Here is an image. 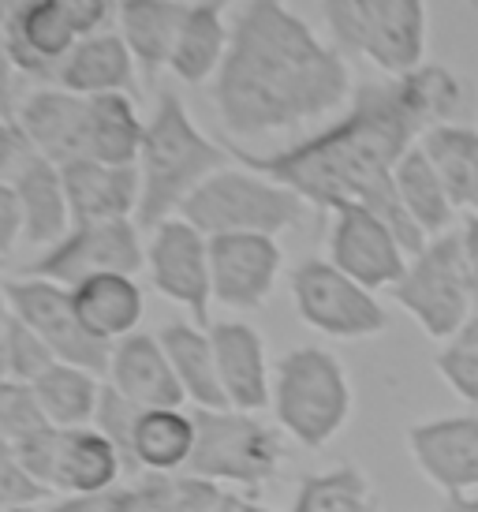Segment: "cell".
<instances>
[{"mask_svg":"<svg viewBox=\"0 0 478 512\" xmlns=\"http://www.w3.org/2000/svg\"><path fill=\"white\" fill-rule=\"evenodd\" d=\"M352 68L284 0H247L213 79V105L228 135L262 139L303 128L352 101Z\"/></svg>","mask_w":478,"mask_h":512,"instance_id":"6da1fadb","label":"cell"},{"mask_svg":"<svg viewBox=\"0 0 478 512\" xmlns=\"http://www.w3.org/2000/svg\"><path fill=\"white\" fill-rule=\"evenodd\" d=\"M422 124L408 109L396 79L355 86L348 113L325 131L277 154H239L247 169L296 191L307 206L340 210L366 206L404 240L415 258L426 247V236L411 225L396 199V165L411 146H419Z\"/></svg>","mask_w":478,"mask_h":512,"instance_id":"7a4b0ae2","label":"cell"},{"mask_svg":"<svg viewBox=\"0 0 478 512\" xmlns=\"http://www.w3.org/2000/svg\"><path fill=\"white\" fill-rule=\"evenodd\" d=\"M135 169L142 180L135 221H139V228L154 232L161 221L180 217L183 202L191 199L213 172L228 169V154L210 135H202L180 94L161 90L154 116L146 120V139H142V154Z\"/></svg>","mask_w":478,"mask_h":512,"instance_id":"3957f363","label":"cell"},{"mask_svg":"<svg viewBox=\"0 0 478 512\" xmlns=\"http://www.w3.org/2000/svg\"><path fill=\"white\" fill-rule=\"evenodd\" d=\"M273 415L284 438L303 449H325L344 434L355 412L348 370L329 348H292L273 367Z\"/></svg>","mask_w":478,"mask_h":512,"instance_id":"277c9868","label":"cell"},{"mask_svg":"<svg viewBox=\"0 0 478 512\" xmlns=\"http://www.w3.org/2000/svg\"><path fill=\"white\" fill-rule=\"evenodd\" d=\"M202 236H281L303 225L307 202L254 169H221L180 210Z\"/></svg>","mask_w":478,"mask_h":512,"instance_id":"5b68a950","label":"cell"},{"mask_svg":"<svg viewBox=\"0 0 478 512\" xmlns=\"http://www.w3.org/2000/svg\"><path fill=\"white\" fill-rule=\"evenodd\" d=\"M322 15L337 49L359 53L389 79H400L426 64V0H322Z\"/></svg>","mask_w":478,"mask_h":512,"instance_id":"8992f818","label":"cell"},{"mask_svg":"<svg viewBox=\"0 0 478 512\" xmlns=\"http://www.w3.org/2000/svg\"><path fill=\"white\" fill-rule=\"evenodd\" d=\"M195 456L183 475H198L210 483L258 494L284 468V430L262 423L251 412H202L195 408Z\"/></svg>","mask_w":478,"mask_h":512,"instance_id":"52a82bcc","label":"cell"},{"mask_svg":"<svg viewBox=\"0 0 478 512\" xmlns=\"http://www.w3.org/2000/svg\"><path fill=\"white\" fill-rule=\"evenodd\" d=\"M396 307L415 318V326L430 341H456L475 314V299L467 288L464 255H460V232L452 228L422 247L408 262V273L389 288Z\"/></svg>","mask_w":478,"mask_h":512,"instance_id":"ba28073f","label":"cell"},{"mask_svg":"<svg viewBox=\"0 0 478 512\" xmlns=\"http://www.w3.org/2000/svg\"><path fill=\"white\" fill-rule=\"evenodd\" d=\"M292 303L299 322L329 341H370L389 329V311L378 296L329 258H307L292 270Z\"/></svg>","mask_w":478,"mask_h":512,"instance_id":"9c48e42d","label":"cell"},{"mask_svg":"<svg viewBox=\"0 0 478 512\" xmlns=\"http://www.w3.org/2000/svg\"><path fill=\"white\" fill-rule=\"evenodd\" d=\"M142 266H146V243L139 221H98V225H75L57 247L42 251V258H34L23 273L60 288H75L105 273L135 277Z\"/></svg>","mask_w":478,"mask_h":512,"instance_id":"30bf717a","label":"cell"},{"mask_svg":"<svg viewBox=\"0 0 478 512\" xmlns=\"http://www.w3.org/2000/svg\"><path fill=\"white\" fill-rule=\"evenodd\" d=\"M4 299L12 314L23 322L27 329H34L60 363H71V367L94 370V374H105L109 370V356H113V344L98 341L90 329L83 326V318L75 311V299H71V288H60L53 281H42V277H15V281H4L0 285Z\"/></svg>","mask_w":478,"mask_h":512,"instance_id":"8fae6325","label":"cell"},{"mask_svg":"<svg viewBox=\"0 0 478 512\" xmlns=\"http://www.w3.org/2000/svg\"><path fill=\"white\" fill-rule=\"evenodd\" d=\"M146 270H150V285L161 296L191 314L195 326L210 329V236H202L183 217L161 221L146 243Z\"/></svg>","mask_w":478,"mask_h":512,"instance_id":"7c38bea8","label":"cell"},{"mask_svg":"<svg viewBox=\"0 0 478 512\" xmlns=\"http://www.w3.org/2000/svg\"><path fill=\"white\" fill-rule=\"evenodd\" d=\"M329 262L344 270L370 292L393 288L408 273V247L366 206H340L333 210L329 228Z\"/></svg>","mask_w":478,"mask_h":512,"instance_id":"4fadbf2b","label":"cell"},{"mask_svg":"<svg viewBox=\"0 0 478 512\" xmlns=\"http://www.w3.org/2000/svg\"><path fill=\"white\" fill-rule=\"evenodd\" d=\"M284 251L273 236H213L210 277L213 303L232 311H258L277 292Z\"/></svg>","mask_w":478,"mask_h":512,"instance_id":"5bb4252c","label":"cell"},{"mask_svg":"<svg viewBox=\"0 0 478 512\" xmlns=\"http://www.w3.org/2000/svg\"><path fill=\"white\" fill-rule=\"evenodd\" d=\"M408 453L445 498L478 494V415H441L408 427Z\"/></svg>","mask_w":478,"mask_h":512,"instance_id":"9a60e30c","label":"cell"},{"mask_svg":"<svg viewBox=\"0 0 478 512\" xmlns=\"http://www.w3.org/2000/svg\"><path fill=\"white\" fill-rule=\"evenodd\" d=\"M217 378L232 412L258 415L273 400V374L262 333L251 322H213L210 326Z\"/></svg>","mask_w":478,"mask_h":512,"instance_id":"2e32d148","label":"cell"},{"mask_svg":"<svg viewBox=\"0 0 478 512\" xmlns=\"http://www.w3.org/2000/svg\"><path fill=\"white\" fill-rule=\"evenodd\" d=\"M0 34H4L15 72L30 75V79H60L64 60L83 42L49 0H19V8Z\"/></svg>","mask_w":478,"mask_h":512,"instance_id":"e0dca14e","label":"cell"},{"mask_svg":"<svg viewBox=\"0 0 478 512\" xmlns=\"http://www.w3.org/2000/svg\"><path fill=\"white\" fill-rule=\"evenodd\" d=\"M68 191L71 221L98 225V221H135L142 199V180L135 165H105L94 157H79L60 169Z\"/></svg>","mask_w":478,"mask_h":512,"instance_id":"ac0fdd59","label":"cell"},{"mask_svg":"<svg viewBox=\"0 0 478 512\" xmlns=\"http://www.w3.org/2000/svg\"><path fill=\"white\" fill-rule=\"evenodd\" d=\"M15 120L27 128L30 143L53 165H71L86 157V120H90V98H79L64 86H45L19 101Z\"/></svg>","mask_w":478,"mask_h":512,"instance_id":"d6986e66","label":"cell"},{"mask_svg":"<svg viewBox=\"0 0 478 512\" xmlns=\"http://www.w3.org/2000/svg\"><path fill=\"white\" fill-rule=\"evenodd\" d=\"M105 378L120 397L139 404L142 412L183 408V400H187L180 378H176V370L161 348V337H150V333H131L120 344H113Z\"/></svg>","mask_w":478,"mask_h":512,"instance_id":"ffe728a7","label":"cell"},{"mask_svg":"<svg viewBox=\"0 0 478 512\" xmlns=\"http://www.w3.org/2000/svg\"><path fill=\"white\" fill-rule=\"evenodd\" d=\"M187 12L191 8L180 0H120V12H116L120 30L116 34L124 38V45L135 57V68L146 79H157L172 64Z\"/></svg>","mask_w":478,"mask_h":512,"instance_id":"44dd1931","label":"cell"},{"mask_svg":"<svg viewBox=\"0 0 478 512\" xmlns=\"http://www.w3.org/2000/svg\"><path fill=\"white\" fill-rule=\"evenodd\" d=\"M400 94L408 101V109L422 124V135L430 128H445V124H475L478 116V94L471 79L456 75L445 64H419L415 72L396 79Z\"/></svg>","mask_w":478,"mask_h":512,"instance_id":"7402d4cb","label":"cell"},{"mask_svg":"<svg viewBox=\"0 0 478 512\" xmlns=\"http://www.w3.org/2000/svg\"><path fill=\"white\" fill-rule=\"evenodd\" d=\"M124 460L116 453V445L101 430L75 427L60 430V453L53 468V490L68 494H109L124 479Z\"/></svg>","mask_w":478,"mask_h":512,"instance_id":"603a6c76","label":"cell"},{"mask_svg":"<svg viewBox=\"0 0 478 512\" xmlns=\"http://www.w3.org/2000/svg\"><path fill=\"white\" fill-rule=\"evenodd\" d=\"M135 57L120 34H94L71 49L57 83L79 98H101V94H135Z\"/></svg>","mask_w":478,"mask_h":512,"instance_id":"cb8c5ba5","label":"cell"},{"mask_svg":"<svg viewBox=\"0 0 478 512\" xmlns=\"http://www.w3.org/2000/svg\"><path fill=\"white\" fill-rule=\"evenodd\" d=\"M71 299H75L83 326L105 344H120L124 337L139 333V322L146 314V296H142L139 281L127 273L90 277L71 288Z\"/></svg>","mask_w":478,"mask_h":512,"instance_id":"d4e9b609","label":"cell"},{"mask_svg":"<svg viewBox=\"0 0 478 512\" xmlns=\"http://www.w3.org/2000/svg\"><path fill=\"white\" fill-rule=\"evenodd\" d=\"M161 348L169 356L172 370L183 385V397L191 400L202 412H225L228 400L217 378V356H213L210 329L195 322H169L157 333Z\"/></svg>","mask_w":478,"mask_h":512,"instance_id":"484cf974","label":"cell"},{"mask_svg":"<svg viewBox=\"0 0 478 512\" xmlns=\"http://www.w3.org/2000/svg\"><path fill=\"white\" fill-rule=\"evenodd\" d=\"M232 0H202L183 19L180 42L172 53L169 72L187 86H202L206 79H217L221 64L232 45V27L225 23V8Z\"/></svg>","mask_w":478,"mask_h":512,"instance_id":"4316f807","label":"cell"},{"mask_svg":"<svg viewBox=\"0 0 478 512\" xmlns=\"http://www.w3.org/2000/svg\"><path fill=\"white\" fill-rule=\"evenodd\" d=\"M15 195H19V206H23V243H30V247L49 251L75 228L64 176H60V165H53V161L42 157L15 184Z\"/></svg>","mask_w":478,"mask_h":512,"instance_id":"83f0119b","label":"cell"},{"mask_svg":"<svg viewBox=\"0 0 478 512\" xmlns=\"http://www.w3.org/2000/svg\"><path fill=\"white\" fill-rule=\"evenodd\" d=\"M195 412L150 408L135 427V464L142 475H183L195 456Z\"/></svg>","mask_w":478,"mask_h":512,"instance_id":"f1b7e54d","label":"cell"},{"mask_svg":"<svg viewBox=\"0 0 478 512\" xmlns=\"http://www.w3.org/2000/svg\"><path fill=\"white\" fill-rule=\"evenodd\" d=\"M146 120L131 94H101L90 98L86 120V157L105 165H139Z\"/></svg>","mask_w":478,"mask_h":512,"instance_id":"f546056e","label":"cell"},{"mask_svg":"<svg viewBox=\"0 0 478 512\" xmlns=\"http://www.w3.org/2000/svg\"><path fill=\"white\" fill-rule=\"evenodd\" d=\"M396 199L404 206V214L411 217V225L419 228L426 240H437L452 232L456 221V202L449 199V191L441 184L437 169L430 165V157L422 154V146H411L404 161L396 165Z\"/></svg>","mask_w":478,"mask_h":512,"instance_id":"4dcf8cb0","label":"cell"},{"mask_svg":"<svg viewBox=\"0 0 478 512\" xmlns=\"http://www.w3.org/2000/svg\"><path fill=\"white\" fill-rule=\"evenodd\" d=\"M441 184L456 202V210H478V128L475 124H445L430 128L419 139Z\"/></svg>","mask_w":478,"mask_h":512,"instance_id":"1f68e13d","label":"cell"},{"mask_svg":"<svg viewBox=\"0 0 478 512\" xmlns=\"http://www.w3.org/2000/svg\"><path fill=\"white\" fill-rule=\"evenodd\" d=\"M105 385L98 382L94 370L71 367V363H57L53 370H45L38 382L30 385L34 404L49 427L75 430L90 427L94 412H98V400Z\"/></svg>","mask_w":478,"mask_h":512,"instance_id":"d6a6232c","label":"cell"},{"mask_svg":"<svg viewBox=\"0 0 478 512\" xmlns=\"http://www.w3.org/2000/svg\"><path fill=\"white\" fill-rule=\"evenodd\" d=\"M378 490L359 464H337L299 479L288 512H378Z\"/></svg>","mask_w":478,"mask_h":512,"instance_id":"836d02e7","label":"cell"},{"mask_svg":"<svg viewBox=\"0 0 478 512\" xmlns=\"http://www.w3.org/2000/svg\"><path fill=\"white\" fill-rule=\"evenodd\" d=\"M139 415H142L139 404H131L127 397H120L113 385L105 382L101 400H98V412H94V423H90V427L101 430L105 438L113 441L120 460H124L127 475L139 471V464H135V427H139Z\"/></svg>","mask_w":478,"mask_h":512,"instance_id":"e575fe53","label":"cell"},{"mask_svg":"<svg viewBox=\"0 0 478 512\" xmlns=\"http://www.w3.org/2000/svg\"><path fill=\"white\" fill-rule=\"evenodd\" d=\"M109 512H180L176 475H142L109 490Z\"/></svg>","mask_w":478,"mask_h":512,"instance_id":"d590c367","label":"cell"},{"mask_svg":"<svg viewBox=\"0 0 478 512\" xmlns=\"http://www.w3.org/2000/svg\"><path fill=\"white\" fill-rule=\"evenodd\" d=\"M4 352H8V378L19 385H34L45 370H53L60 363V359L53 356V348H49L34 329L23 326L19 318H15L12 329H8Z\"/></svg>","mask_w":478,"mask_h":512,"instance_id":"8d00e7d4","label":"cell"},{"mask_svg":"<svg viewBox=\"0 0 478 512\" xmlns=\"http://www.w3.org/2000/svg\"><path fill=\"white\" fill-rule=\"evenodd\" d=\"M434 367L456 397H464L467 404H478V341H471V337L449 341L437 352Z\"/></svg>","mask_w":478,"mask_h":512,"instance_id":"74e56055","label":"cell"},{"mask_svg":"<svg viewBox=\"0 0 478 512\" xmlns=\"http://www.w3.org/2000/svg\"><path fill=\"white\" fill-rule=\"evenodd\" d=\"M49 494V486H42L15 453V445L0 434V509H27Z\"/></svg>","mask_w":478,"mask_h":512,"instance_id":"f35d334b","label":"cell"},{"mask_svg":"<svg viewBox=\"0 0 478 512\" xmlns=\"http://www.w3.org/2000/svg\"><path fill=\"white\" fill-rule=\"evenodd\" d=\"M38 161H42V154H38V146L30 143L27 128L15 116L0 120V184L15 187Z\"/></svg>","mask_w":478,"mask_h":512,"instance_id":"ab89813d","label":"cell"},{"mask_svg":"<svg viewBox=\"0 0 478 512\" xmlns=\"http://www.w3.org/2000/svg\"><path fill=\"white\" fill-rule=\"evenodd\" d=\"M15 453H19V460H23V468L38 479L42 486L53 483V468H57V453H60V427H49V423H42V427H34L30 434H23V438H15ZM53 490V486H49Z\"/></svg>","mask_w":478,"mask_h":512,"instance_id":"60d3db41","label":"cell"},{"mask_svg":"<svg viewBox=\"0 0 478 512\" xmlns=\"http://www.w3.org/2000/svg\"><path fill=\"white\" fill-rule=\"evenodd\" d=\"M45 419L34 404V393L30 385L19 382H0V434L8 441L23 438L34 427H42Z\"/></svg>","mask_w":478,"mask_h":512,"instance_id":"b9f144b4","label":"cell"},{"mask_svg":"<svg viewBox=\"0 0 478 512\" xmlns=\"http://www.w3.org/2000/svg\"><path fill=\"white\" fill-rule=\"evenodd\" d=\"M68 19L79 38L105 34V23H113L120 12V0H49Z\"/></svg>","mask_w":478,"mask_h":512,"instance_id":"7bdbcfd3","label":"cell"},{"mask_svg":"<svg viewBox=\"0 0 478 512\" xmlns=\"http://www.w3.org/2000/svg\"><path fill=\"white\" fill-rule=\"evenodd\" d=\"M23 243V206L12 184H0V258Z\"/></svg>","mask_w":478,"mask_h":512,"instance_id":"ee69618b","label":"cell"},{"mask_svg":"<svg viewBox=\"0 0 478 512\" xmlns=\"http://www.w3.org/2000/svg\"><path fill=\"white\" fill-rule=\"evenodd\" d=\"M456 232H460V255H464L467 288H471V299H475V311H478V214H467Z\"/></svg>","mask_w":478,"mask_h":512,"instance_id":"f6af8a7d","label":"cell"},{"mask_svg":"<svg viewBox=\"0 0 478 512\" xmlns=\"http://www.w3.org/2000/svg\"><path fill=\"white\" fill-rule=\"evenodd\" d=\"M45 512H109V494H68Z\"/></svg>","mask_w":478,"mask_h":512,"instance_id":"bcb514c9","label":"cell"},{"mask_svg":"<svg viewBox=\"0 0 478 512\" xmlns=\"http://www.w3.org/2000/svg\"><path fill=\"white\" fill-rule=\"evenodd\" d=\"M445 512H478V494H464V498H445Z\"/></svg>","mask_w":478,"mask_h":512,"instance_id":"7dc6e473","label":"cell"},{"mask_svg":"<svg viewBox=\"0 0 478 512\" xmlns=\"http://www.w3.org/2000/svg\"><path fill=\"white\" fill-rule=\"evenodd\" d=\"M12 322H15V314H12V307H8L4 292H0V344L8 341V329H12Z\"/></svg>","mask_w":478,"mask_h":512,"instance_id":"c3c4849f","label":"cell"},{"mask_svg":"<svg viewBox=\"0 0 478 512\" xmlns=\"http://www.w3.org/2000/svg\"><path fill=\"white\" fill-rule=\"evenodd\" d=\"M239 512H273V509H266L262 501H254L251 494H247V498H243V505H239Z\"/></svg>","mask_w":478,"mask_h":512,"instance_id":"681fc988","label":"cell"},{"mask_svg":"<svg viewBox=\"0 0 478 512\" xmlns=\"http://www.w3.org/2000/svg\"><path fill=\"white\" fill-rule=\"evenodd\" d=\"M460 337H471V341H478V311L471 314V322L464 326V333H460Z\"/></svg>","mask_w":478,"mask_h":512,"instance_id":"f907efd6","label":"cell"},{"mask_svg":"<svg viewBox=\"0 0 478 512\" xmlns=\"http://www.w3.org/2000/svg\"><path fill=\"white\" fill-rule=\"evenodd\" d=\"M0 382H12L8 378V352H4V344H0Z\"/></svg>","mask_w":478,"mask_h":512,"instance_id":"816d5d0a","label":"cell"},{"mask_svg":"<svg viewBox=\"0 0 478 512\" xmlns=\"http://www.w3.org/2000/svg\"><path fill=\"white\" fill-rule=\"evenodd\" d=\"M0 512H45V509H38V505H27V509H0Z\"/></svg>","mask_w":478,"mask_h":512,"instance_id":"f5cc1de1","label":"cell"},{"mask_svg":"<svg viewBox=\"0 0 478 512\" xmlns=\"http://www.w3.org/2000/svg\"><path fill=\"white\" fill-rule=\"evenodd\" d=\"M467 4H478V0H467Z\"/></svg>","mask_w":478,"mask_h":512,"instance_id":"db71d44e","label":"cell"},{"mask_svg":"<svg viewBox=\"0 0 478 512\" xmlns=\"http://www.w3.org/2000/svg\"><path fill=\"white\" fill-rule=\"evenodd\" d=\"M180 4H183V0H180Z\"/></svg>","mask_w":478,"mask_h":512,"instance_id":"11a10c76","label":"cell"},{"mask_svg":"<svg viewBox=\"0 0 478 512\" xmlns=\"http://www.w3.org/2000/svg\"><path fill=\"white\" fill-rule=\"evenodd\" d=\"M475 214H478V210H475Z\"/></svg>","mask_w":478,"mask_h":512,"instance_id":"9f6ffc18","label":"cell"}]
</instances>
